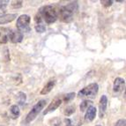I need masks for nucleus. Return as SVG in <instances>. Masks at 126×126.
<instances>
[{"mask_svg":"<svg viewBox=\"0 0 126 126\" xmlns=\"http://www.w3.org/2000/svg\"><path fill=\"white\" fill-rule=\"evenodd\" d=\"M77 10H78V3H70L59 9V12H57L58 17L63 22H65V23L72 22L73 19V15L77 12Z\"/></svg>","mask_w":126,"mask_h":126,"instance_id":"nucleus-1","label":"nucleus"},{"mask_svg":"<svg viewBox=\"0 0 126 126\" xmlns=\"http://www.w3.org/2000/svg\"><path fill=\"white\" fill-rule=\"evenodd\" d=\"M39 15L47 24H52L56 22L58 18L57 9L52 5H44L39 10Z\"/></svg>","mask_w":126,"mask_h":126,"instance_id":"nucleus-2","label":"nucleus"},{"mask_svg":"<svg viewBox=\"0 0 126 126\" xmlns=\"http://www.w3.org/2000/svg\"><path fill=\"white\" fill-rule=\"evenodd\" d=\"M99 91V86L97 83H92L79 92L78 96L82 99H94L95 98Z\"/></svg>","mask_w":126,"mask_h":126,"instance_id":"nucleus-3","label":"nucleus"},{"mask_svg":"<svg viewBox=\"0 0 126 126\" xmlns=\"http://www.w3.org/2000/svg\"><path fill=\"white\" fill-rule=\"evenodd\" d=\"M46 102L47 101H45V100H41V101H39L36 103L34 107L32 108V109L30 110L29 113L27 114V117H26V120H25L26 124H29V123H31L32 121H34V120L35 119L36 116L41 113V111H42V109H43V108L45 107Z\"/></svg>","mask_w":126,"mask_h":126,"instance_id":"nucleus-4","label":"nucleus"},{"mask_svg":"<svg viewBox=\"0 0 126 126\" xmlns=\"http://www.w3.org/2000/svg\"><path fill=\"white\" fill-rule=\"evenodd\" d=\"M30 20H31V18H30L29 15L27 14H23L20 15L17 19V29L20 32L21 34L23 33H28V32L31 31V27H30Z\"/></svg>","mask_w":126,"mask_h":126,"instance_id":"nucleus-5","label":"nucleus"},{"mask_svg":"<svg viewBox=\"0 0 126 126\" xmlns=\"http://www.w3.org/2000/svg\"><path fill=\"white\" fill-rule=\"evenodd\" d=\"M125 88V80L122 78H116L114 80L113 84V92L116 94H122L123 91H124Z\"/></svg>","mask_w":126,"mask_h":126,"instance_id":"nucleus-6","label":"nucleus"},{"mask_svg":"<svg viewBox=\"0 0 126 126\" xmlns=\"http://www.w3.org/2000/svg\"><path fill=\"white\" fill-rule=\"evenodd\" d=\"M23 39V34H21L19 30L16 29H10L9 33V41L13 43H19Z\"/></svg>","mask_w":126,"mask_h":126,"instance_id":"nucleus-7","label":"nucleus"},{"mask_svg":"<svg viewBox=\"0 0 126 126\" xmlns=\"http://www.w3.org/2000/svg\"><path fill=\"white\" fill-rule=\"evenodd\" d=\"M62 102H63V100H62L61 98H59V97L55 98V99L52 101V102H50V104H49V105L48 106V108L44 110L43 115H47V114L50 113V112L55 111L59 106L61 105Z\"/></svg>","mask_w":126,"mask_h":126,"instance_id":"nucleus-8","label":"nucleus"},{"mask_svg":"<svg viewBox=\"0 0 126 126\" xmlns=\"http://www.w3.org/2000/svg\"><path fill=\"white\" fill-rule=\"evenodd\" d=\"M96 113H97V109H95V107L94 106H91L88 109H86V116H85V121L87 123H90L92 121H94L96 116Z\"/></svg>","mask_w":126,"mask_h":126,"instance_id":"nucleus-9","label":"nucleus"},{"mask_svg":"<svg viewBox=\"0 0 126 126\" xmlns=\"http://www.w3.org/2000/svg\"><path fill=\"white\" fill-rule=\"evenodd\" d=\"M9 33H10V28L0 27V43L1 44H5L8 42Z\"/></svg>","mask_w":126,"mask_h":126,"instance_id":"nucleus-10","label":"nucleus"},{"mask_svg":"<svg viewBox=\"0 0 126 126\" xmlns=\"http://www.w3.org/2000/svg\"><path fill=\"white\" fill-rule=\"evenodd\" d=\"M34 20H35V30H36V32H37V33H43V32H45V30H46V27H45L44 23H43V20H42V19L41 18L40 15H39V13L36 14Z\"/></svg>","mask_w":126,"mask_h":126,"instance_id":"nucleus-11","label":"nucleus"},{"mask_svg":"<svg viewBox=\"0 0 126 126\" xmlns=\"http://www.w3.org/2000/svg\"><path fill=\"white\" fill-rule=\"evenodd\" d=\"M107 107H108V98L106 95H102L100 99V104H99V108H100V116L103 117L104 115L106 113V110H107Z\"/></svg>","mask_w":126,"mask_h":126,"instance_id":"nucleus-12","label":"nucleus"},{"mask_svg":"<svg viewBox=\"0 0 126 126\" xmlns=\"http://www.w3.org/2000/svg\"><path fill=\"white\" fill-rule=\"evenodd\" d=\"M17 18V14H4V15H0V25L2 24H7L12 22L13 20H14L15 19Z\"/></svg>","mask_w":126,"mask_h":126,"instance_id":"nucleus-13","label":"nucleus"},{"mask_svg":"<svg viewBox=\"0 0 126 126\" xmlns=\"http://www.w3.org/2000/svg\"><path fill=\"white\" fill-rule=\"evenodd\" d=\"M55 84H56V81H55V80H49V81L43 86V88L41 91V94H48V93H50V91L54 88Z\"/></svg>","mask_w":126,"mask_h":126,"instance_id":"nucleus-14","label":"nucleus"},{"mask_svg":"<svg viewBox=\"0 0 126 126\" xmlns=\"http://www.w3.org/2000/svg\"><path fill=\"white\" fill-rule=\"evenodd\" d=\"M10 113L11 116L13 119H16L19 116V114H20V111H19V109L17 105H13L11 106L10 108Z\"/></svg>","mask_w":126,"mask_h":126,"instance_id":"nucleus-15","label":"nucleus"},{"mask_svg":"<svg viewBox=\"0 0 126 126\" xmlns=\"http://www.w3.org/2000/svg\"><path fill=\"white\" fill-rule=\"evenodd\" d=\"M91 106H93V101H88V100H85V101H83L80 103V106H79L80 111L81 112L86 111V109H88L89 107H91Z\"/></svg>","mask_w":126,"mask_h":126,"instance_id":"nucleus-16","label":"nucleus"},{"mask_svg":"<svg viewBox=\"0 0 126 126\" xmlns=\"http://www.w3.org/2000/svg\"><path fill=\"white\" fill-rule=\"evenodd\" d=\"M74 112H75V106H72V105L67 106V107L64 108V109H63V114L66 116H72Z\"/></svg>","mask_w":126,"mask_h":126,"instance_id":"nucleus-17","label":"nucleus"},{"mask_svg":"<svg viewBox=\"0 0 126 126\" xmlns=\"http://www.w3.org/2000/svg\"><path fill=\"white\" fill-rule=\"evenodd\" d=\"M18 97H19V103L20 104V105H23L26 101V99H27L26 94H24V93H22V92H19Z\"/></svg>","mask_w":126,"mask_h":126,"instance_id":"nucleus-18","label":"nucleus"},{"mask_svg":"<svg viewBox=\"0 0 126 126\" xmlns=\"http://www.w3.org/2000/svg\"><path fill=\"white\" fill-rule=\"evenodd\" d=\"M75 95H76L75 93H69V94H67L64 96L63 101H64V102H69V101H71L72 99H74Z\"/></svg>","mask_w":126,"mask_h":126,"instance_id":"nucleus-19","label":"nucleus"},{"mask_svg":"<svg viewBox=\"0 0 126 126\" xmlns=\"http://www.w3.org/2000/svg\"><path fill=\"white\" fill-rule=\"evenodd\" d=\"M60 123H61V120L57 117L53 118L52 120L49 121V124H50L51 126H59L60 125Z\"/></svg>","mask_w":126,"mask_h":126,"instance_id":"nucleus-20","label":"nucleus"},{"mask_svg":"<svg viewBox=\"0 0 126 126\" xmlns=\"http://www.w3.org/2000/svg\"><path fill=\"white\" fill-rule=\"evenodd\" d=\"M101 3L104 7H109L113 4V1H110V0L109 1V0H106V1L105 0H102V1H101Z\"/></svg>","mask_w":126,"mask_h":126,"instance_id":"nucleus-21","label":"nucleus"},{"mask_svg":"<svg viewBox=\"0 0 126 126\" xmlns=\"http://www.w3.org/2000/svg\"><path fill=\"white\" fill-rule=\"evenodd\" d=\"M12 5L14 8H19V7L22 6V1H13Z\"/></svg>","mask_w":126,"mask_h":126,"instance_id":"nucleus-22","label":"nucleus"},{"mask_svg":"<svg viewBox=\"0 0 126 126\" xmlns=\"http://www.w3.org/2000/svg\"><path fill=\"white\" fill-rule=\"evenodd\" d=\"M116 126H126V121L125 119H120L118 120L116 124Z\"/></svg>","mask_w":126,"mask_h":126,"instance_id":"nucleus-23","label":"nucleus"},{"mask_svg":"<svg viewBox=\"0 0 126 126\" xmlns=\"http://www.w3.org/2000/svg\"><path fill=\"white\" fill-rule=\"evenodd\" d=\"M64 126H72V121L69 118L64 119Z\"/></svg>","mask_w":126,"mask_h":126,"instance_id":"nucleus-24","label":"nucleus"},{"mask_svg":"<svg viewBox=\"0 0 126 126\" xmlns=\"http://www.w3.org/2000/svg\"><path fill=\"white\" fill-rule=\"evenodd\" d=\"M96 126H101V125H96Z\"/></svg>","mask_w":126,"mask_h":126,"instance_id":"nucleus-25","label":"nucleus"}]
</instances>
